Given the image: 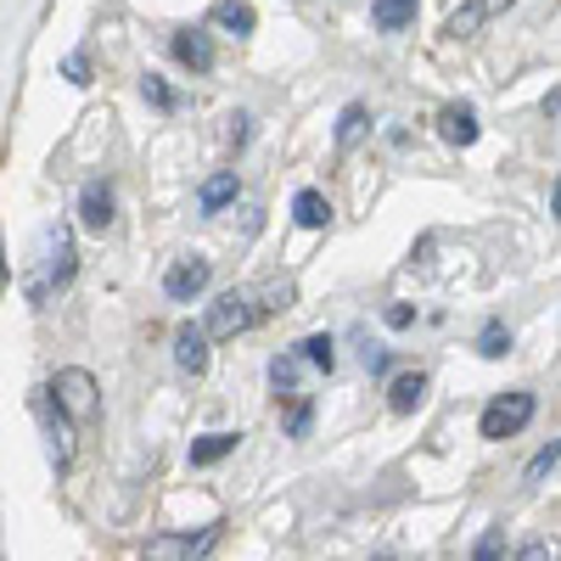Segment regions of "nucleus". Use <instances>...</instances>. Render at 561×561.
<instances>
[{"label":"nucleus","instance_id":"obj_1","mask_svg":"<svg viewBox=\"0 0 561 561\" xmlns=\"http://www.w3.org/2000/svg\"><path fill=\"white\" fill-rule=\"evenodd\" d=\"M534 410H539V399H534L528 388H505V393H494V399L483 404V415H478V438H489V444L517 438L528 421H534Z\"/></svg>","mask_w":561,"mask_h":561},{"label":"nucleus","instance_id":"obj_2","mask_svg":"<svg viewBox=\"0 0 561 561\" xmlns=\"http://www.w3.org/2000/svg\"><path fill=\"white\" fill-rule=\"evenodd\" d=\"M51 399L68 410V421L73 427H90V421L102 415V393H96V377H90L84 365H68V370H57V382H51Z\"/></svg>","mask_w":561,"mask_h":561},{"label":"nucleus","instance_id":"obj_3","mask_svg":"<svg viewBox=\"0 0 561 561\" xmlns=\"http://www.w3.org/2000/svg\"><path fill=\"white\" fill-rule=\"evenodd\" d=\"M264 320V309L253 304V293H219L214 304H208V337L214 343H230V337H242V332H253V325Z\"/></svg>","mask_w":561,"mask_h":561},{"label":"nucleus","instance_id":"obj_4","mask_svg":"<svg viewBox=\"0 0 561 561\" xmlns=\"http://www.w3.org/2000/svg\"><path fill=\"white\" fill-rule=\"evenodd\" d=\"M219 534H225V523H208L197 534H158L140 545V561H203L219 545Z\"/></svg>","mask_w":561,"mask_h":561},{"label":"nucleus","instance_id":"obj_5","mask_svg":"<svg viewBox=\"0 0 561 561\" xmlns=\"http://www.w3.org/2000/svg\"><path fill=\"white\" fill-rule=\"evenodd\" d=\"M208 280H214V264H208L203 253H185V259H174V264H169L163 293H169L174 304H192V298H203V293H208Z\"/></svg>","mask_w":561,"mask_h":561},{"label":"nucleus","instance_id":"obj_6","mask_svg":"<svg viewBox=\"0 0 561 561\" xmlns=\"http://www.w3.org/2000/svg\"><path fill=\"white\" fill-rule=\"evenodd\" d=\"M113 219H118L113 185H107V180H84V192H79V225L102 237V230H113Z\"/></svg>","mask_w":561,"mask_h":561},{"label":"nucleus","instance_id":"obj_7","mask_svg":"<svg viewBox=\"0 0 561 561\" xmlns=\"http://www.w3.org/2000/svg\"><path fill=\"white\" fill-rule=\"evenodd\" d=\"M517 0H460V7L449 12V23H444V34L449 39H472L489 18H500V12H511Z\"/></svg>","mask_w":561,"mask_h":561},{"label":"nucleus","instance_id":"obj_8","mask_svg":"<svg viewBox=\"0 0 561 561\" xmlns=\"http://www.w3.org/2000/svg\"><path fill=\"white\" fill-rule=\"evenodd\" d=\"M169 51H174V62H180V68H192V73H214V39H208V28H174Z\"/></svg>","mask_w":561,"mask_h":561},{"label":"nucleus","instance_id":"obj_9","mask_svg":"<svg viewBox=\"0 0 561 561\" xmlns=\"http://www.w3.org/2000/svg\"><path fill=\"white\" fill-rule=\"evenodd\" d=\"M208 343H214L208 325H192V320L174 332V365L185 370V377H203V370H208Z\"/></svg>","mask_w":561,"mask_h":561},{"label":"nucleus","instance_id":"obj_10","mask_svg":"<svg viewBox=\"0 0 561 561\" xmlns=\"http://www.w3.org/2000/svg\"><path fill=\"white\" fill-rule=\"evenodd\" d=\"M438 135L449 140V147H478V135H483L478 107H472V102H449V107H438Z\"/></svg>","mask_w":561,"mask_h":561},{"label":"nucleus","instance_id":"obj_11","mask_svg":"<svg viewBox=\"0 0 561 561\" xmlns=\"http://www.w3.org/2000/svg\"><path fill=\"white\" fill-rule=\"evenodd\" d=\"M427 370H399V377H388V410L393 415H415L421 404H427Z\"/></svg>","mask_w":561,"mask_h":561},{"label":"nucleus","instance_id":"obj_12","mask_svg":"<svg viewBox=\"0 0 561 561\" xmlns=\"http://www.w3.org/2000/svg\"><path fill=\"white\" fill-rule=\"evenodd\" d=\"M73 270H79V248H73V230H57V237H51V259H45V280H39V293L45 287H68V280H73Z\"/></svg>","mask_w":561,"mask_h":561},{"label":"nucleus","instance_id":"obj_13","mask_svg":"<svg viewBox=\"0 0 561 561\" xmlns=\"http://www.w3.org/2000/svg\"><path fill=\"white\" fill-rule=\"evenodd\" d=\"M208 23L225 28V34H237V39H248V34L259 28V12L248 7V0H214V7H208Z\"/></svg>","mask_w":561,"mask_h":561},{"label":"nucleus","instance_id":"obj_14","mask_svg":"<svg viewBox=\"0 0 561 561\" xmlns=\"http://www.w3.org/2000/svg\"><path fill=\"white\" fill-rule=\"evenodd\" d=\"M237 197H242V180H237V169H219V174H208V180H203V192H197L203 214H219V208H230Z\"/></svg>","mask_w":561,"mask_h":561},{"label":"nucleus","instance_id":"obj_15","mask_svg":"<svg viewBox=\"0 0 561 561\" xmlns=\"http://www.w3.org/2000/svg\"><path fill=\"white\" fill-rule=\"evenodd\" d=\"M415 12H421V0H370V23H377L382 34L410 28V23H415Z\"/></svg>","mask_w":561,"mask_h":561},{"label":"nucleus","instance_id":"obj_16","mask_svg":"<svg viewBox=\"0 0 561 561\" xmlns=\"http://www.w3.org/2000/svg\"><path fill=\"white\" fill-rule=\"evenodd\" d=\"M293 219L304 230H325V225H332V203H325V192H314V185H309V192H298L293 197Z\"/></svg>","mask_w":561,"mask_h":561},{"label":"nucleus","instance_id":"obj_17","mask_svg":"<svg viewBox=\"0 0 561 561\" xmlns=\"http://www.w3.org/2000/svg\"><path fill=\"white\" fill-rule=\"evenodd\" d=\"M237 444H242V433H203L192 444V466H219L225 455H237Z\"/></svg>","mask_w":561,"mask_h":561},{"label":"nucleus","instance_id":"obj_18","mask_svg":"<svg viewBox=\"0 0 561 561\" xmlns=\"http://www.w3.org/2000/svg\"><path fill=\"white\" fill-rule=\"evenodd\" d=\"M365 129H370V113H365L359 102H348V107L337 113V129H332V140H337V152H348V147H354V140H359Z\"/></svg>","mask_w":561,"mask_h":561},{"label":"nucleus","instance_id":"obj_19","mask_svg":"<svg viewBox=\"0 0 561 561\" xmlns=\"http://www.w3.org/2000/svg\"><path fill=\"white\" fill-rule=\"evenodd\" d=\"M298 354H304V365H314V370H325V377H332L337 370V343L325 337V332H314V337H304L298 343Z\"/></svg>","mask_w":561,"mask_h":561},{"label":"nucleus","instance_id":"obj_20","mask_svg":"<svg viewBox=\"0 0 561 561\" xmlns=\"http://www.w3.org/2000/svg\"><path fill=\"white\" fill-rule=\"evenodd\" d=\"M298 359H304V354H280V359H270V382H275V399H287V393H293V382H298Z\"/></svg>","mask_w":561,"mask_h":561},{"label":"nucleus","instance_id":"obj_21","mask_svg":"<svg viewBox=\"0 0 561 561\" xmlns=\"http://www.w3.org/2000/svg\"><path fill=\"white\" fill-rule=\"evenodd\" d=\"M505 348H511V332H505V320H489L483 332H478V354H483V359H500Z\"/></svg>","mask_w":561,"mask_h":561},{"label":"nucleus","instance_id":"obj_22","mask_svg":"<svg viewBox=\"0 0 561 561\" xmlns=\"http://www.w3.org/2000/svg\"><path fill=\"white\" fill-rule=\"evenodd\" d=\"M556 466H561V438H550V444L528 460V472H523V478H528V483H539V478H550V472H556Z\"/></svg>","mask_w":561,"mask_h":561},{"label":"nucleus","instance_id":"obj_23","mask_svg":"<svg viewBox=\"0 0 561 561\" xmlns=\"http://www.w3.org/2000/svg\"><path fill=\"white\" fill-rule=\"evenodd\" d=\"M140 96H147L158 113H174V107H180V96H174V90H169L158 73H147V79H140Z\"/></svg>","mask_w":561,"mask_h":561},{"label":"nucleus","instance_id":"obj_24","mask_svg":"<svg viewBox=\"0 0 561 561\" xmlns=\"http://www.w3.org/2000/svg\"><path fill=\"white\" fill-rule=\"evenodd\" d=\"M472 561H505V528H489V534L472 545Z\"/></svg>","mask_w":561,"mask_h":561},{"label":"nucleus","instance_id":"obj_25","mask_svg":"<svg viewBox=\"0 0 561 561\" xmlns=\"http://www.w3.org/2000/svg\"><path fill=\"white\" fill-rule=\"evenodd\" d=\"M365 370H370L377 382H388V377H393V354H388V348H365Z\"/></svg>","mask_w":561,"mask_h":561},{"label":"nucleus","instance_id":"obj_26","mask_svg":"<svg viewBox=\"0 0 561 561\" xmlns=\"http://www.w3.org/2000/svg\"><path fill=\"white\" fill-rule=\"evenodd\" d=\"M511 561H556V545L550 539H528L517 556H511Z\"/></svg>","mask_w":561,"mask_h":561},{"label":"nucleus","instance_id":"obj_27","mask_svg":"<svg viewBox=\"0 0 561 561\" xmlns=\"http://www.w3.org/2000/svg\"><path fill=\"white\" fill-rule=\"evenodd\" d=\"M62 79H68V84H90V57H84V51H73V57L62 62Z\"/></svg>","mask_w":561,"mask_h":561},{"label":"nucleus","instance_id":"obj_28","mask_svg":"<svg viewBox=\"0 0 561 561\" xmlns=\"http://www.w3.org/2000/svg\"><path fill=\"white\" fill-rule=\"evenodd\" d=\"M382 320H388V332H404V325H415V309L410 304H388Z\"/></svg>","mask_w":561,"mask_h":561},{"label":"nucleus","instance_id":"obj_29","mask_svg":"<svg viewBox=\"0 0 561 561\" xmlns=\"http://www.w3.org/2000/svg\"><path fill=\"white\" fill-rule=\"evenodd\" d=\"M309 421H314V404L304 399V404L293 410V421H287V433H293V438H304V433H309Z\"/></svg>","mask_w":561,"mask_h":561},{"label":"nucleus","instance_id":"obj_30","mask_svg":"<svg viewBox=\"0 0 561 561\" xmlns=\"http://www.w3.org/2000/svg\"><path fill=\"white\" fill-rule=\"evenodd\" d=\"M248 124H253L248 113H237V118H230V147H248Z\"/></svg>","mask_w":561,"mask_h":561},{"label":"nucleus","instance_id":"obj_31","mask_svg":"<svg viewBox=\"0 0 561 561\" xmlns=\"http://www.w3.org/2000/svg\"><path fill=\"white\" fill-rule=\"evenodd\" d=\"M550 214L561 219V174H556V185H550Z\"/></svg>","mask_w":561,"mask_h":561},{"label":"nucleus","instance_id":"obj_32","mask_svg":"<svg viewBox=\"0 0 561 561\" xmlns=\"http://www.w3.org/2000/svg\"><path fill=\"white\" fill-rule=\"evenodd\" d=\"M545 113H561V90H550V96H545Z\"/></svg>","mask_w":561,"mask_h":561},{"label":"nucleus","instance_id":"obj_33","mask_svg":"<svg viewBox=\"0 0 561 561\" xmlns=\"http://www.w3.org/2000/svg\"><path fill=\"white\" fill-rule=\"evenodd\" d=\"M377 561H388V556H377Z\"/></svg>","mask_w":561,"mask_h":561}]
</instances>
